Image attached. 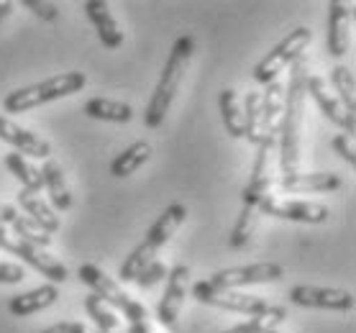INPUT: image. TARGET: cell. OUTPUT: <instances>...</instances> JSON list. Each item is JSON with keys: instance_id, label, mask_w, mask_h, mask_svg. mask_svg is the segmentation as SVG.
<instances>
[{"instance_id": "4fadbf2b", "label": "cell", "mask_w": 356, "mask_h": 333, "mask_svg": "<svg viewBox=\"0 0 356 333\" xmlns=\"http://www.w3.org/2000/svg\"><path fill=\"white\" fill-rule=\"evenodd\" d=\"M284 108V85L282 82H269L267 90L261 92V136L259 144L275 149L280 136V121H282ZM257 144V147H259Z\"/></svg>"}, {"instance_id": "d590c367", "label": "cell", "mask_w": 356, "mask_h": 333, "mask_svg": "<svg viewBox=\"0 0 356 333\" xmlns=\"http://www.w3.org/2000/svg\"><path fill=\"white\" fill-rule=\"evenodd\" d=\"M21 279H26V272L21 264L0 261V284H18Z\"/></svg>"}, {"instance_id": "8992f818", "label": "cell", "mask_w": 356, "mask_h": 333, "mask_svg": "<svg viewBox=\"0 0 356 333\" xmlns=\"http://www.w3.org/2000/svg\"><path fill=\"white\" fill-rule=\"evenodd\" d=\"M310 39H313V31H310L308 26H298L295 31H290L275 49L267 51V57L261 59L259 65L254 67V80L259 82V85L275 82L277 74L282 72L284 67H290L300 54H305Z\"/></svg>"}, {"instance_id": "4dcf8cb0", "label": "cell", "mask_w": 356, "mask_h": 333, "mask_svg": "<svg viewBox=\"0 0 356 333\" xmlns=\"http://www.w3.org/2000/svg\"><path fill=\"white\" fill-rule=\"evenodd\" d=\"M241 108H243V121H246V136L243 138L257 147L261 136V92H246Z\"/></svg>"}, {"instance_id": "9a60e30c", "label": "cell", "mask_w": 356, "mask_h": 333, "mask_svg": "<svg viewBox=\"0 0 356 333\" xmlns=\"http://www.w3.org/2000/svg\"><path fill=\"white\" fill-rule=\"evenodd\" d=\"M0 138L8 141L21 156H33V159H49L51 156V144L47 138L18 126L16 121H10L6 115H0Z\"/></svg>"}, {"instance_id": "f1b7e54d", "label": "cell", "mask_w": 356, "mask_h": 333, "mask_svg": "<svg viewBox=\"0 0 356 333\" xmlns=\"http://www.w3.org/2000/svg\"><path fill=\"white\" fill-rule=\"evenodd\" d=\"M85 313L92 318V323L97 325V331L103 333H118L121 331V318L115 316L113 308L103 302L97 295H88L85 298Z\"/></svg>"}, {"instance_id": "5b68a950", "label": "cell", "mask_w": 356, "mask_h": 333, "mask_svg": "<svg viewBox=\"0 0 356 333\" xmlns=\"http://www.w3.org/2000/svg\"><path fill=\"white\" fill-rule=\"evenodd\" d=\"M77 277L80 282H85L92 290V295H97L103 302H108L111 308L123 310V316L129 318V325H149V310L136 302L131 295H126L121 290V284L115 282L113 277L106 275V269H100L97 264L88 261V264H80L77 269Z\"/></svg>"}, {"instance_id": "44dd1931", "label": "cell", "mask_w": 356, "mask_h": 333, "mask_svg": "<svg viewBox=\"0 0 356 333\" xmlns=\"http://www.w3.org/2000/svg\"><path fill=\"white\" fill-rule=\"evenodd\" d=\"M59 298V287L57 284H41V287H33L29 293L24 295H16V298H10L8 302V310L13 316L18 318H26V316H33V313H41V310L51 308Z\"/></svg>"}, {"instance_id": "8fae6325", "label": "cell", "mask_w": 356, "mask_h": 333, "mask_svg": "<svg viewBox=\"0 0 356 333\" xmlns=\"http://www.w3.org/2000/svg\"><path fill=\"white\" fill-rule=\"evenodd\" d=\"M187 284H190V267H185V264L172 267L170 275H167L164 298L159 300V308H156V318H159V323L167 331L177 328V318H179V310H182V302H185Z\"/></svg>"}, {"instance_id": "7bdbcfd3", "label": "cell", "mask_w": 356, "mask_h": 333, "mask_svg": "<svg viewBox=\"0 0 356 333\" xmlns=\"http://www.w3.org/2000/svg\"><path fill=\"white\" fill-rule=\"evenodd\" d=\"M275 333H280V331H275Z\"/></svg>"}, {"instance_id": "60d3db41", "label": "cell", "mask_w": 356, "mask_h": 333, "mask_svg": "<svg viewBox=\"0 0 356 333\" xmlns=\"http://www.w3.org/2000/svg\"><path fill=\"white\" fill-rule=\"evenodd\" d=\"M126 333H152V331H149V325H129Z\"/></svg>"}, {"instance_id": "e575fe53", "label": "cell", "mask_w": 356, "mask_h": 333, "mask_svg": "<svg viewBox=\"0 0 356 333\" xmlns=\"http://www.w3.org/2000/svg\"><path fill=\"white\" fill-rule=\"evenodd\" d=\"M24 6L31 10L33 16H39L41 21H57L59 18V6L57 3H47V0H24Z\"/></svg>"}, {"instance_id": "836d02e7", "label": "cell", "mask_w": 356, "mask_h": 333, "mask_svg": "<svg viewBox=\"0 0 356 333\" xmlns=\"http://www.w3.org/2000/svg\"><path fill=\"white\" fill-rule=\"evenodd\" d=\"M333 152L348 164V167H354L356 164V147H354V136H348V133H339V136H333L331 141Z\"/></svg>"}, {"instance_id": "cb8c5ba5", "label": "cell", "mask_w": 356, "mask_h": 333, "mask_svg": "<svg viewBox=\"0 0 356 333\" xmlns=\"http://www.w3.org/2000/svg\"><path fill=\"white\" fill-rule=\"evenodd\" d=\"M218 108H220V118H223V126H226V133H231L234 138H243V136H246L243 108H241V100H238V95H236V90H231V88L220 90Z\"/></svg>"}, {"instance_id": "3957f363", "label": "cell", "mask_w": 356, "mask_h": 333, "mask_svg": "<svg viewBox=\"0 0 356 333\" xmlns=\"http://www.w3.org/2000/svg\"><path fill=\"white\" fill-rule=\"evenodd\" d=\"M185 218H187V208L182 203L167 205L162 216L154 220V226L146 231L144 241H141V244H138L136 249L123 259L121 269H118V279H123V282H134L138 272H141L149 261L156 259L159 249H162L172 236H175V231L185 223Z\"/></svg>"}, {"instance_id": "7a4b0ae2", "label": "cell", "mask_w": 356, "mask_h": 333, "mask_svg": "<svg viewBox=\"0 0 356 333\" xmlns=\"http://www.w3.org/2000/svg\"><path fill=\"white\" fill-rule=\"evenodd\" d=\"M193 51H195V39L190 33H185V36H179V39L175 41L170 57L164 62L162 74H159V82H156L154 92H152V98H149V106H146V111H144L146 129H159L164 123L172 103L177 98L179 85L185 80V72H187V67H190Z\"/></svg>"}, {"instance_id": "d4e9b609", "label": "cell", "mask_w": 356, "mask_h": 333, "mask_svg": "<svg viewBox=\"0 0 356 333\" xmlns=\"http://www.w3.org/2000/svg\"><path fill=\"white\" fill-rule=\"evenodd\" d=\"M152 159V144L149 141H136L129 149H123V154H118L111 162V174L113 177H131L136 170H141L146 162Z\"/></svg>"}, {"instance_id": "5bb4252c", "label": "cell", "mask_w": 356, "mask_h": 333, "mask_svg": "<svg viewBox=\"0 0 356 333\" xmlns=\"http://www.w3.org/2000/svg\"><path fill=\"white\" fill-rule=\"evenodd\" d=\"M8 254H13V257H21L29 267H33L36 272H41L44 277H49V279H51V284L65 282L67 277H70V272H67V267L62 264V261L54 259L47 249H41V246H36V244H29V241L13 238V241H10V246H8Z\"/></svg>"}, {"instance_id": "8d00e7d4", "label": "cell", "mask_w": 356, "mask_h": 333, "mask_svg": "<svg viewBox=\"0 0 356 333\" xmlns=\"http://www.w3.org/2000/svg\"><path fill=\"white\" fill-rule=\"evenodd\" d=\"M67 323V333H103V331H92V328H88L85 323H80V320H65ZM118 333H126V331H118Z\"/></svg>"}, {"instance_id": "ba28073f", "label": "cell", "mask_w": 356, "mask_h": 333, "mask_svg": "<svg viewBox=\"0 0 356 333\" xmlns=\"http://www.w3.org/2000/svg\"><path fill=\"white\" fill-rule=\"evenodd\" d=\"M284 277V267L277 261H257V264H246V267H228L218 269L213 277H208V282L223 290H238L246 284H267V282H280Z\"/></svg>"}, {"instance_id": "ac0fdd59", "label": "cell", "mask_w": 356, "mask_h": 333, "mask_svg": "<svg viewBox=\"0 0 356 333\" xmlns=\"http://www.w3.org/2000/svg\"><path fill=\"white\" fill-rule=\"evenodd\" d=\"M343 185V179L336 172H313V174H290L280 179V187L290 195H302V193H333Z\"/></svg>"}, {"instance_id": "30bf717a", "label": "cell", "mask_w": 356, "mask_h": 333, "mask_svg": "<svg viewBox=\"0 0 356 333\" xmlns=\"http://www.w3.org/2000/svg\"><path fill=\"white\" fill-rule=\"evenodd\" d=\"M259 213L272 216L280 220H292V223H308V226H321L328 220V208L310 200H277L275 195H267L259 203Z\"/></svg>"}, {"instance_id": "2e32d148", "label": "cell", "mask_w": 356, "mask_h": 333, "mask_svg": "<svg viewBox=\"0 0 356 333\" xmlns=\"http://www.w3.org/2000/svg\"><path fill=\"white\" fill-rule=\"evenodd\" d=\"M269 152L272 149L264 147V144L257 147V162L251 167V177L241 193L243 208L259 211V203L269 195V187H272V177H269Z\"/></svg>"}, {"instance_id": "ab89813d", "label": "cell", "mask_w": 356, "mask_h": 333, "mask_svg": "<svg viewBox=\"0 0 356 333\" xmlns=\"http://www.w3.org/2000/svg\"><path fill=\"white\" fill-rule=\"evenodd\" d=\"M41 333H67V323L62 320V323H57V325H49V328H44Z\"/></svg>"}, {"instance_id": "52a82bcc", "label": "cell", "mask_w": 356, "mask_h": 333, "mask_svg": "<svg viewBox=\"0 0 356 333\" xmlns=\"http://www.w3.org/2000/svg\"><path fill=\"white\" fill-rule=\"evenodd\" d=\"M193 295L205 305H213V308L228 310V313H241V316H259L269 308V302L259 295H249V293H238V290H223V287H216L208 279L193 284Z\"/></svg>"}, {"instance_id": "9c48e42d", "label": "cell", "mask_w": 356, "mask_h": 333, "mask_svg": "<svg viewBox=\"0 0 356 333\" xmlns=\"http://www.w3.org/2000/svg\"><path fill=\"white\" fill-rule=\"evenodd\" d=\"M290 300L300 308L333 310V313H351L354 293L339 287H316V284H295L290 290Z\"/></svg>"}, {"instance_id": "7402d4cb", "label": "cell", "mask_w": 356, "mask_h": 333, "mask_svg": "<svg viewBox=\"0 0 356 333\" xmlns=\"http://www.w3.org/2000/svg\"><path fill=\"white\" fill-rule=\"evenodd\" d=\"M41 179H44V187H47L51 205L57 211H70L72 208V193H70L62 164L54 162V159H47V164L41 167Z\"/></svg>"}, {"instance_id": "277c9868", "label": "cell", "mask_w": 356, "mask_h": 333, "mask_svg": "<svg viewBox=\"0 0 356 333\" xmlns=\"http://www.w3.org/2000/svg\"><path fill=\"white\" fill-rule=\"evenodd\" d=\"M85 85H88V77L82 72H62L57 77H49L44 82H36V85L18 88L13 92H8L6 100H3V108H6V113H26V111H33V108L39 106H47L51 100L74 95Z\"/></svg>"}, {"instance_id": "d6986e66", "label": "cell", "mask_w": 356, "mask_h": 333, "mask_svg": "<svg viewBox=\"0 0 356 333\" xmlns=\"http://www.w3.org/2000/svg\"><path fill=\"white\" fill-rule=\"evenodd\" d=\"M18 205H21V211L26 213V218H31L33 223L39 228H44L49 236L57 234L59 226H62V220H59V216L54 213V208L41 197V193H31V190H18L16 195Z\"/></svg>"}, {"instance_id": "f546056e", "label": "cell", "mask_w": 356, "mask_h": 333, "mask_svg": "<svg viewBox=\"0 0 356 333\" xmlns=\"http://www.w3.org/2000/svg\"><path fill=\"white\" fill-rule=\"evenodd\" d=\"M6 226L13 228V234H16V238H21V241H29V244H36L41 246V249H47L49 244H51V236L44 231V228H39L36 223H33L31 218H26V216H21V213H13L8 218V223Z\"/></svg>"}, {"instance_id": "d6a6232c", "label": "cell", "mask_w": 356, "mask_h": 333, "mask_svg": "<svg viewBox=\"0 0 356 333\" xmlns=\"http://www.w3.org/2000/svg\"><path fill=\"white\" fill-rule=\"evenodd\" d=\"M170 275V269H167V264H162L159 259H154V261H149L141 272L136 275V279L134 282L141 287V290H152L154 284H159L164 279V277Z\"/></svg>"}, {"instance_id": "603a6c76", "label": "cell", "mask_w": 356, "mask_h": 333, "mask_svg": "<svg viewBox=\"0 0 356 333\" xmlns=\"http://www.w3.org/2000/svg\"><path fill=\"white\" fill-rule=\"evenodd\" d=\"M85 115L95 118V121H108V123H129L134 118V108L129 103L111 98H90L85 103Z\"/></svg>"}, {"instance_id": "f35d334b", "label": "cell", "mask_w": 356, "mask_h": 333, "mask_svg": "<svg viewBox=\"0 0 356 333\" xmlns=\"http://www.w3.org/2000/svg\"><path fill=\"white\" fill-rule=\"evenodd\" d=\"M10 10H13V3H8V0H3V3H0V21H3V18H8V16H10Z\"/></svg>"}, {"instance_id": "6da1fadb", "label": "cell", "mask_w": 356, "mask_h": 333, "mask_svg": "<svg viewBox=\"0 0 356 333\" xmlns=\"http://www.w3.org/2000/svg\"><path fill=\"white\" fill-rule=\"evenodd\" d=\"M305 82H308V59L300 54L290 65V82L284 92L282 121H280V170L282 177L300 172V129H302V113H305Z\"/></svg>"}, {"instance_id": "4316f807", "label": "cell", "mask_w": 356, "mask_h": 333, "mask_svg": "<svg viewBox=\"0 0 356 333\" xmlns=\"http://www.w3.org/2000/svg\"><path fill=\"white\" fill-rule=\"evenodd\" d=\"M331 88L336 92V98L348 113H356V82H354V72L348 70L346 65H336L331 70Z\"/></svg>"}, {"instance_id": "e0dca14e", "label": "cell", "mask_w": 356, "mask_h": 333, "mask_svg": "<svg viewBox=\"0 0 356 333\" xmlns=\"http://www.w3.org/2000/svg\"><path fill=\"white\" fill-rule=\"evenodd\" d=\"M82 10H85V16L90 18V24L95 26V31H97V36H100V41H103V47L118 49L123 44V31L118 29V24H115L113 13H111V6H108L106 0H88V3L82 6Z\"/></svg>"}, {"instance_id": "484cf974", "label": "cell", "mask_w": 356, "mask_h": 333, "mask_svg": "<svg viewBox=\"0 0 356 333\" xmlns=\"http://www.w3.org/2000/svg\"><path fill=\"white\" fill-rule=\"evenodd\" d=\"M282 320H287V310L282 305H269L264 313L249 318L246 323H238L223 333H269V331H277V325L282 323Z\"/></svg>"}, {"instance_id": "83f0119b", "label": "cell", "mask_w": 356, "mask_h": 333, "mask_svg": "<svg viewBox=\"0 0 356 333\" xmlns=\"http://www.w3.org/2000/svg\"><path fill=\"white\" fill-rule=\"evenodd\" d=\"M6 167L10 170V174L21 182L24 190H31V193H41L44 190V179H41V170H36L26 156L16 154H8L6 156Z\"/></svg>"}, {"instance_id": "1f68e13d", "label": "cell", "mask_w": 356, "mask_h": 333, "mask_svg": "<svg viewBox=\"0 0 356 333\" xmlns=\"http://www.w3.org/2000/svg\"><path fill=\"white\" fill-rule=\"evenodd\" d=\"M257 220H259V211H254V208H241L238 218H236L234 231H231V238H228L231 249H243V246L249 244L251 234H254V228H257Z\"/></svg>"}, {"instance_id": "74e56055", "label": "cell", "mask_w": 356, "mask_h": 333, "mask_svg": "<svg viewBox=\"0 0 356 333\" xmlns=\"http://www.w3.org/2000/svg\"><path fill=\"white\" fill-rule=\"evenodd\" d=\"M13 213H16V208H13V205H3V203H0V226H6Z\"/></svg>"}, {"instance_id": "b9f144b4", "label": "cell", "mask_w": 356, "mask_h": 333, "mask_svg": "<svg viewBox=\"0 0 356 333\" xmlns=\"http://www.w3.org/2000/svg\"><path fill=\"white\" fill-rule=\"evenodd\" d=\"M269 333H275V331H269Z\"/></svg>"}, {"instance_id": "7c38bea8", "label": "cell", "mask_w": 356, "mask_h": 333, "mask_svg": "<svg viewBox=\"0 0 356 333\" xmlns=\"http://www.w3.org/2000/svg\"><path fill=\"white\" fill-rule=\"evenodd\" d=\"M305 95H310V98L316 100V106L321 108V113H323L328 121L336 123L339 129L346 131L348 136H354V131H356L354 115L341 106L339 98L333 95V90L328 88V82H325L323 77H318V74H308V82H305Z\"/></svg>"}, {"instance_id": "ffe728a7", "label": "cell", "mask_w": 356, "mask_h": 333, "mask_svg": "<svg viewBox=\"0 0 356 333\" xmlns=\"http://www.w3.org/2000/svg\"><path fill=\"white\" fill-rule=\"evenodd\" d=\"M348 26H351V10H348L346 3H339V0L328 3V36H325V44H328V51L333 57H343L348 51Z\"/></svg>"}]
</instances>
